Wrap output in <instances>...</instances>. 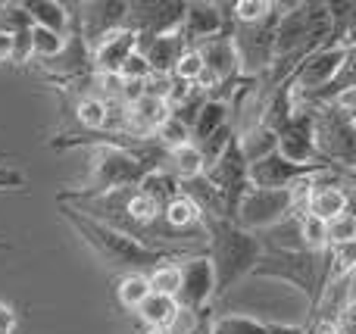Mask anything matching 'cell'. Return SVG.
Here are the masks:
<instances>
[{
    "label": "cell",
    "instance_id": "cell-1",
    "mask_svg": "<svg viewBox=\"0 0 356 334\" xmlns=\"http://www.w3.org/2000/svg\"><path fill=\"white\" fill-rule=\"evenodd\" d=\"M163 150L156 141L144 144L138 150H122V147H94L91 169L88 178L72 191H63L56 197V203H75V200L100 197L110 191H122V187H138L141 178L154 169H160Z\"/></svg>",
    "mask_w": 356,
    "mask_h": 334
},
{
    "label": "cell",
    "instance_id": "cell-2",
    "mask_svg": "<svg viewBox=\"0 0 356 334\" xmlns=\"http://www.w3.org/2000/svg\"><path fill=\"white\" fill-rule=\"evenodd\" d=\"M203 237H207V260L213 266V278H216V297H225L232 291V285H238L244 275L253 272L263 244L253 231L238 228L228 219H200Z\"/></svg>",
    "mask_w": 356,
    "mask_h": 334
},
{
    "label": "cell",
    "instance_id": "cell-3",
    "mask_svg": "<svg viewBox=\"0 0 356 334\" xmlns=\"http://www.w3.org/2000/svg\"><path fill=\"white\" fill-rule=\"evenodd\" d=\"M60 212L69 225L81 235V241L94 250L104 262H110L113 269H125V272H150V269L163 266V262H172V253H163V250H150L144 244H138L135 237L122 235V231L110 228V225L97 222V219L79 212L75 206L60 203Z\"/></svg>",
    "mask_w": 356,
    "mask_h": 334
},
{
    "label": "cell",
    "instance_id": "cell-4",
    "mask_svg": "<svg viewBox=\"0 0 356 334\" xmlns=\"http://www.w3.org/2000/svg\"><path fill=\"white\" fill-rule=\"evenodd\" d=\"M328 260H332L328 250H319V253L313 250H263L250 275L294 285L309 300V312H313L328 285Z\"/></svg>",
    "mask_w": 356,
    "mask_h": 334
},
{
    "label": "cell",
    "instance_id": "cell-5",
    "mask_svg": "<svg viewBox=\"0 0 356 334\" xmlns=\"http://www.w3.org/2000/svg\"><path fill=\"white\" fill-rule=\"evenodd\" d=\"M313 144L316 153L322 160L334 162V166L353 169L356 160V128L353 119L338 112L332 103L313 110Z\"/></svg>",
    "mask_w": 356,
    "mask_h": 334
},
{
    "label": "cell",
    "instance_id": "cell-6",
    "mask_svg": "<svg viewBox=\"0 0 356 334\" xmlns=\"http://www.w3.org/2000/svg\"><path fill=\"white\" fill-rule=\"evenodd\" d=\"M347 60H353V44L332 41V37H328L325 44L309 50V53L297 62V69L288 78L291 94H307V91H316V87H325L328 81L338 78V72L347 66Z\"/></svg>",
    "mask_w": 356,
    "mask_h": 334
},
{
    "label": "cell",
    "instance_id": "cell-7",
    "mask_svg": "<svg viewBox=\"0 0 356 334\" xmlns=\"http://www.w3.org/2000/svg\"><path fill=\"white\" fill-rule=\"evenodd\" d=\"M297 210H300V206H297L291 187H284V191L250 187V191L244 194V200H241V206H238L234 225H238V228H244V231H253V235H259V231L278 225L282 219H288L291 212H297Z\"/></svg>",
    "mask_w": 356,
    "mask_h": 334
},
{
    "label": "cell",
    "instance_id": "cell-8",
    "mask_svg": "<svg viewBox=\"0 0 356 334\" xmlns=\"http://www.w3.org/2000/svg\"><path fill=\"white\" fill-rule=\"evenodd\" d=\"M181 16H184V0H135V3L125 6V28L135 31L138 41L163 37L178 31Z\"/></svg>",
    "mask_w": 356,
    "mask_h": 334
},
{
    "label": "cell",
    "instance_id": "cell-9",
    "mask_svg": "<svg viewBox=\"0 0 356 334\" xmlns=\"http://www.w3.org/2000/svg\"><path fill=\"white\" fill-rule=\"evenodd\" d=\"M125 6L129 3H122V0H94V3L72 6V10H79V12H69V16H72V22L79 25L81 41L88 44V50H91L100 37L110 35V31L122 28L125 25Z\"/></svg>",
    "mask_w": 356,
    "mask_h": 334
},
{
    "label": "cell",
    "instance_id": "cell-10",
    "mask_svg": "<svg viewBox=\"0 0 356 334\" xmlns=\"http://www.w3.org/2000/svg\"><path fill=\"white\" fill-rule=\"evenodd\" d=\"M325 169H344V166H297V162H288L284 156L269 153L247 166V181H250V187L284 191V187H291L294 181L307 178V175H316V172H325Z\"/></svg>",
    "mask_w": 356,
    "mask_h": 334
},
{
    "label": "cell",
    "instance_id": "cell-11",
    "mask_svg": "<svg viewBox=\"0 0 356 334\" xmlns=\"http://www.w3.org/2000/svg\"><path fill=\"white\" fill-rule=\"evenodd\" d=\"M216 294V278H213V266L207 256H191L181 266V287H178V310H207V303Z\"/></svg>",
    "mask_w": 356,
    "mask_h": 334
},
{
    "label": "cell",
    "instance_id": "cell-12",
    "mask_svg": "<svg viewBox=\"0 0 356 334\" xmlns=\"http://www.w3.org/2000/svg\"><path fill=\"white\" fill-rule=\"evenodd\" d=\"M234 22H225L219 3H184V16L178 25V35L188 47L209 41V37L222 35V31H232Z\"/></svg>",
    "mask_w": 356,
    "mask_h": 334
},
{
    "label": "cell",
    "instance_id": "cell-13",
    "mask_svg": "<svg viewBox=\"0 0 356 334\" xmlns=\"http://www.w3.org/2000/svg\"><path fill=\"white\" fill-rule=\"evenodd\" d=\"M325 172H332V169H325ZM325 172L313 175V187H309L307 200H303V212L319 219V222H332L334 216L350 210V187L325 185Z\"/></svg>",
    "mask_w": 356,
    "mask_h": 334
},
{
    "label": "cell",
    "instance_id": "cell-14",
    "mask_svg": "<svg viewBox=\"0 0 356 334\" xmlns=\"http://www.w3.org/2000/svg\"><path fill=\"white\" fill-rule=\"evenodd\" d=\"M138 50V35L131 28H116L106 37H100L91 47V72L94 75H116L119 66L125 62V56Z\"/></svg>",
    "mask_w": 356,
    "mask_h": 334
},
{
    "label": "cell",
    "instance_id": "cell-15",
    "mask_svg": "<svg viewBox=\"0 0 356 334\" xmlns=\"http://www.w3.org/2000/svg\"><path fill=\"white\" fill-rule=\"evenodd\" d=\"M188 44L181 41V35L172 31V35H163V37H144L138 41V53L147 60L150 75H172L175 60L184 53Z\"/></svg>",
    "mask_w": 356,
    "mask_h": 334
},
{
    "label": "cell",
    "instance_id": "cell-16",
    "mask_svg": "<svg viewBox=\"0 0 356 334\" xmlns=\"http://www.w3.org/2000/svg\"><path fill=\"white\" fill-rule=\"evenodd\" d=\"M22 10L29 12L31 25L47 28L54 35H66L69 31V6L56 3V0H25Z\"/></svg>",
    "mask_w": 356,
    "mask_h": 334
},
{
    "label": "cell",
    "instance_id": "cell-17",
    "mask_svg": "<svg viewBox=\"0 0 356 334\" xmlns=\"http://www.w3.org/2000/svg\"><path fill=\"white\" fill-rule=\"evenodd\" d=\"M222 125H228V103L225 100L207 97V103L200 106L194 125H191V144H203L209 135H216Z\"/></svg>",
    "mask_w": 356,
    "mask_h": 334
},
{
    "label": "cell",
    "instance_id": "cell-18",
    "mask_svg": "<svg viewBox=\"0 0 356 334\" xmlns=\"http://www.w3.org/2000/svg\"><path fill=\"white\" fill-rule=\"evenodd\" d=\"M238 144H241V153H244L247 166H250V162L275 153V131L263 122H253L247 131H238Z\"/></svg>",
    "mask_w": 356,
    "mask_h": 334
},
{
    "label": "cell",
    "instance_id": "cell-19",
    "mask_svg": "<svg viewBox=\"0 0 356 334\" xmlns=\"http://www.w3.org/2000/svg\"><path fill=\"white\" fill-rule=\"evenodd\" d=\"M138 316L147 322V328H172L175 316H178V303L175 297H163V294H150L141 306H138Z\"/></svg>",
    "mask_w": 356,
    "mask_h": 334
},
{
    "label": "cell",
    "instance_id": "cell-20",
    "mask_svg": "<svg viewBox=\"0 0 356 334\" xmlns=\"http://www.w3.org/2000/svg\"><path fill=\"white\" fill-rule=\"evenodd\" d=\"M106 116H110L106 100L94 97V94H81L75 100V119L85 131H106Z\"/></svg>",
    "mask_w": 356,
    "mask_h": 334
},
{
    "label": "cell",
    "instance_id": "cell-21",
    "mask_svg": "<svg viewBox=\"0 0 356 334\" xmlns=\"http://www.w3.org/2000/svg\"><path fill=\"white\" fill-rule=\"evenodd\" d=\"M119 303L125 306V310H138V306L144 303V300L150 297V285H147V275L141 272H125L122 278H119Z\"/></svg>",
    "mask_w": 356,
    "mask_h": 334
},
{
    "label": "cell",
    "instance_id": "cell-22",
    "mask_svg": "<svg viewBox=\"0 0 356 334\" xmlns=\"http://www.w3.org/2000/svg\"><path fill=\"white\" fill-rule=\"evenodd\" d=\"M147 285H150V294L178 297V287H181V266H178V262H163V266L150 269Z\"/></svg>",
    "mask_w": 356,
    "mask_h": 334
},
{
    "label": "cell",
    "instance_id": "cell-23",
    "mask_svg": "<svg viewBox=\"0 0 356 334\" xmlns=\"http://www.w3.org/2000/svg\"><path fill=\"white\" fill-rule=\"evenodd\" d=\"M209 334H266V322L250 316H216L209 319Z\"/></svg>",
    "mask_w": 356,
    "mask_h": 334
},
{
    "label": "cell",
    "instance_id": "cell-24",
    "mask_svg": "<svg viewBox=\"0 0 356 334\" xmlns=\"http://www.w3.org/2000/svg\"><path fill=\"white\" fill-rule=\"evenodd\" d=\"M29 37H31V56H35L38 62L54 60L63 50V44H66V35H54V31H47V28H38V25H31Z\"/></svg>",
    "mask_w": 356,
    "mask_h": 334
},
{
    "label": "cell",
    "instance_id": "cell-25",
    "mask_svg": "<svg viewBox=\"0 0 356 334\" xmlns=\"http://www.w3.org/2000/svg\"><path fill=\"white\" fill-rule=\"evenodd\" d=\"M297 225H300V244H303V250H313V253H319V250H328L325 222H319V219L307 216L303 210H297Z\"/></svg>",
    "mask_w": 356,
    "mask_h": 334
},
{
    "label": "cell",
    "instance_id": "cell-26",
    "mask_svg": "<svg viewBox=\"0 0 356 334\" xmlns=\"http://www.w3.org/2000/svg\"><path fill=\"white\" fill-rule=\"evenodd\" d=\"M272 12H275V3H269V0H238V3H232V19L238 25H257L269 19Z\"/></svg>",
    "mask_w": 356,
    "mask_h": 334
},
{
    "label": "cell",
    "instance_id": "cell-27",
    "mask_svg": "<svg viewBox=\"0 0 356 334\" xmlns=\"http://www.w3.org/2000/svg\"><path fill=\"white\" fill-rule=\"evenodd\" d=\"M325 237L328 247H344V244H356V216L350 210L334 216L332 222H325Z\"/></svg>",
    "mask_w": 356,
    "mask_h": 334
},
{
    "label": "cell",
    "instance_id": "cell-28",
    "mask_svg": "<svg viewBox=\"0 0 356 334\" xmlns=\"http://www.w3.org/2000/svg\"><path fill=\"white\" fill-rule=\"evenodd\" d=\"M200 75H203V60H200V53H197V47H184V53L178 56L175 66H172V78L197 87Z\"/></svg>",
    "mask_w": 356,
    "mask_h": 334
},
{
    "label": "cell",
    "instance_id": "cell-29",
    "mask_svg": "<svg viewBox=\"0 0 356 334\" xmlns=\"http://www.w3.org/2000/svg\"><path fill=\"white\" fill-rule=\"evenodd\" d=\"M31 28L29 12L22 10V3H0V31L10 37L22 35V31Z\"/></svg>",
    "mask_w": 356,
    "mask_h": 334
},
{
    "label": "cell",
    "instance_id": "cell-30",
    "mask_svg": "<svg viewBox=\"0 0 356 334\" xmlns=\"http://www.w3.org/2000/svg\"><path fill=\"white\" fill-rule=\"evenodd\" d=\"M154 141L160 144V147H166V150H169V147H181V144L191 141V128H188V125H181V122H178V119L172 116V112H169V119L160 125V128H156Z\"/></svg>",
    "mask_w": 356,
    "mask_h": 334
},
{
    "label": "cell",
    "instance_id": "cell-31",
    "mask_svg": "<svg viewBox=\"0 0 356 334\" xmlns=\"http://www.w3.org/2000/svg\"><path fill=\"white\" fill-rule=\"evenodd\" d=\"M16 331V310L10 303H0V334Z\"/></svg>",
    "mask_w": 356,
    "mask_h": 334
},
{
    "label": "cell",
    "instance_id": "cell-32",
    "mask_svg": "<svg viewBox=\"0 0 356 334\" xmlns=\"http://www.w3.org/2000/svg\"><path fill=\"white\" fill-rule=\"evenodd\" d=\"M266 334H307V328H297V325H275V322H266Z\"/></svg>",
    "mask_w": 356,
    "mask_h": 334
},
{
    "label": "cell",
    "instance_id": "cell-33",
    "mask_svg": "<svg viewBox=\"0 0 356 334\" xmlns=\"http://www.w3.org/2000/svg\"><path fill=\"white\" fill-rule=\"evenodd\" d=\"M10 53H13V37L0 31V62H3V60H10Z\"/></svg>",
    "mask_w": 356,
    "mask_h": 334
},
{
    "label": "cell",
    "instance_id": "cell-34",
    "mask_svg": "<svg viewBox=\"0 0 356 334\" xmlns=\"http://www.w3.org/2000/svg\"><path fill=\"white\" fill-rule=\"evenodd\" d=\"M147 334H169V331H166V328H150Z\"/></svg>",
    "mask_w": 356,
    "mask_h": 334
},
{
    "label": "cell",
    "instance_id": "cell-35",
    "mask_svg": "<svg viewBox=\"0 0 356 334\" xmlns=\"http://www.w3.org/2000/svg\"><path fill=\"white\" fill-rule=\"evenodd\" d=\"M0 250H10V244H6V241H0Z\"/></svg>",
    "mask_w": 356,
    "mask_h": 334
},
{
    "label": "cell",
    "instance_id": "cell-36",
    "mask_svg": "<svg viewBox=\"0 0 356 334\" xmlns=\"http://www.w3.org/2000/svg\"><path fill=\"white\" fill-rule=\"evenodd\" d=\"M200 334H209V328H207V331H200Z\"/></svg>",
    "mask_w": 356,
    "mask_h": 334
}]
</instances>
